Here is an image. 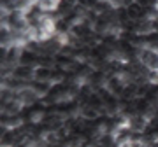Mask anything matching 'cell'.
Listing matches in <instances>:
<instances>
[{
	"mask_svg": "<svg viewBox=\"0 0 158 147\" xmlns=\"http://www.w3.org/2000/svg\"><path fill=\"white\" fill-rule=\"evenodd\" d=\"M34 74H35V67H28V65H18L14 68V77H18L23 82H28V81H34Z\"/></svg>",
	"mask_w": 158,
	"mask_h": 147,
	"instance_id": "cell-1",
	"label": "cell"
},
{
	"mask_svg": "<svg viewBox=\"0 0 158 147\" xmlns=\"http://www.w3.org/2000/svg\"><path fill=\"white\" fill-rule=\"evenodd\" d=\"M51 75H53V68H49V67H35L34 81H39V82H51Z\"/></svg>",
	"mask_w": 158,
	"mask_h": 147,
	"instance_id": "cell-2",
	"label": "cell"
},
{
	"mask_svg": "<svg viewBox=\"0 0 158 147\" xmlns=\"http://www.w3.org/2000/svg\"><path fill=\"white\" fill-rule=\"evenodd\" d=\"M37 6H39V9L44 12V14H49V12L58 11L60 0H37Z\"/></svg>",
	"mask_w": 158,
	"mask_h": 147,
	"instance_id": "cell-3",
	"label": "cell"
}]
</instances>
